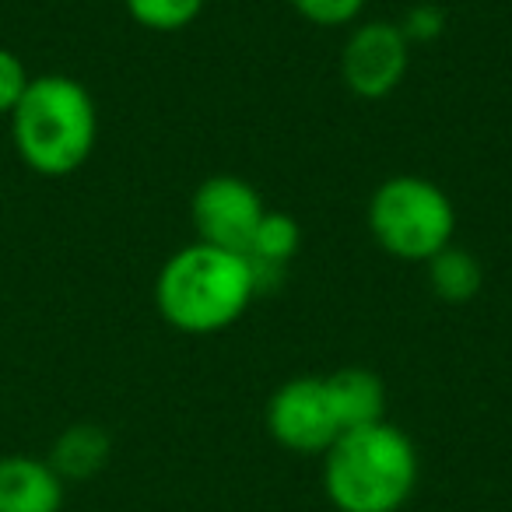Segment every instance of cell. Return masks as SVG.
Instances as JSON below:
<instances>
[{"label": "cell", "instance_id": "6da1fadb", "mask_svg": "<svg viewBox=\"0 0 512 512\" xmlns=\"http://www.w3.org/2000/svg\"><path fill=\"white\" fill-rule=\"evenodd\" d=\"M256 295L249 260L232 249L193 242L165 260L155 281V306L183 334H218L242 320Z\"/></svg>", "mask_w": 512, "mask_h": 512}, {"label": "cell", "instance_id": "7a4b0ae2", "mask_svg": "<svg viewBox=\"0 0 512 512\" xmlns=\"http://www.w3.org/2000/svg\"><path fill=\"white\" fill-rule=\"evenodd\" d=\"M99 113L81 81L67 74H39L29 81L11 113V141L32 172L64 179L78 172L95 151Z\"/></svg>", "mask_w": 512, "mask_h": 512}, {"label": "cell", "instance_id": "3957f363", "mask_svg": "<svg viewBox=\"0 0 512 512\" xmlns=\"http://www.w3.org/2000/svg\"><path fill=\"white\" fill-rule=\"evenodd\" d=\"M327 495L341 512H397L418 481V456L400 428L365 425L327 449Z\"/></svg>", "mask_w": 512, "mask_h": 512}, {"label": "cell", "instance_id": "277c9868", "mask_svg": "<svg viewBox=\"0 0 512 512\" xmlns=\"http://www.w3.org/2000/svg\"><path fill=\"white\" fill-rule=\"evenodd\" d=\"M369 232L379 246L407 264H428L456 235V207L439 183L393 176L369 200Z\"/></svg>", "mask_w": 512, "mask_h": 512}, {"label": "cell", "instance_id": "5b68a950", "mask_svg": "<svg viewBox=\"0 0 512 512\" xmlns=\"http://www.w3.org/2000/svg\"><path fill=\"white\" fill-rule=\"evenodd\" d=\"M193 228L197 242L232 253H246L267 207L253 183L239 176H211L193 190Z\"/></svg>", "mask_w": 512, "mask_h": 512}, {"label": "cell", "instance_id": "8992f818", "mask_svg": "<svg viewBox=\"0 0 512 512\" xmlns=\"http://www.w3.org/2000/svg\"><path fill=\"white\" fill-rule=\"evenodd\" d=\"M267 428L292 453H327L341 435L327 379L299 376L278 386V393L267 404Z\"/></svg>", "mask_w": 512, "mask_h": 512}, {"label": "cell", "instance_id": "52a82bcc", "mask_svg": "<svg viewBox=\"0 0 512 512\" xmlns=\"http://www.w3.org/2000/svg\"><path fill=\"white\" fill-rule=\"evenodd\" d=\"M411 64V43L397 22H365L341 50V78L358 99H386L397 92Z\"/></svg>", "mask_w": 512, "mask_h": 512}, {"label": "cell", "instance_id": "ba28073f", "mask_svg": "<svg viewBox=\"0 0 512 512\" xmlns=\"http://www.w3.org/2000/svg\"><path fill=\"white\" fill-rule=\"evenodd\" d=\"M64 481L36 456H0V512H60Z\"/></svg>", "mask_w": 512, "mask_h": 512}, {"label": "cell", "instance_id": "9c48e42d", "mask_svg": "<svg viewBox=\"0 0 512 512\" xmlns=\"http://www.w3.org/2000/svg\"><path fill=\"white\" fill-rule=\"evenodd\" d=\"M327 393H330V404H334L337 421H341V432L383 421L386 390H383V379L372 369H362V365L337 369L334 376H327Z\"/></svg>", "mask_w": 512, "mask_h": 512}, {"label": "cell", "instance_id": "30bf717a", "mask_svg": "<svg viewBox=\"0 0 512 512\" xmlns=\"http://www.w3.org/2000/svg\"><path fill=\"white\" fill-rule=\"evenodd\" d=\"M113 442L109 432L99 425H71L67 432L57 435L50 449V467L57 470L60 481H88L109 463Z\"/></svg>", "mask_w": 512, "mask_h": 512}, {"label": "cell", "instance_id": "8fae6325", "mask_svg": "<svg viewBox=\"0 0 512 512\" xmlns=\"http://www.w3.org/2000/svg\"><path fill=\"white\" fill-rule=\"evenodd\" d=\"M425 267H428V288H432L442 302H453V306L470 302L484 285L481 260H477L470 249L456 246V242L439 249Z\"/></svg>", "mask_w": 512, "mask_h": 512}, {"label": "cell", "instance_id": "7c38bea8", "mask_svg": "<svg viewBox=\"0 0 512 512\" xmlns=\"http://www.w3.org/2000/svg\"><path fill=\"white\" fill-rule=\"evenodd\" d=\"M302 246V228L292 214L285 211H267L260 228H256L253 242L242 256L256 260V264H271V267H288L295 260Z\"/></svg>", "mask_w": 512, "mask_h": 512}, {"label": "cell", "instance_id": "4fadbf2b", "mask_svg": "<svg viewBox=\"0 0 512 512\" xmlns=\"http://www.w3.org/2000/svg\"><path fill=\"white\" fill-rule=\"evenodd\" d=\"M207 0H123L127 15L148 32H179L193 25Z\"/></svg>", "mask_w": 512, "mask_h": 512}, {"label": "cell", "instance_id": "5bb4252c", "mask_svg": "<svg viewBox=\"0 0 512 512\" xmlns=\"http://www.w3.org/2000/svg\"><path fill=\"white\" fill-rule=\"evenodd\" d=\"M292 8L320 29H341L362 15L365 0H292Z\"/></svg>", "mask_w": 512, "mask_h": 512}, {"label": "cell", "instance_id": "9a60e30c", "mask_svg": "<svg viewBox=\"0 0 512 512\" xmlns=\"http://www.w3.org/2000/svg\"><path fill=\"white\" fill-rule=\"evenodd\" d=\"M29 71H25L22 57L11 53L8 46H0V116H11L15 106L22 102L25 88H29Z\"/></svg>", "mask_w": 512, "mask_h": 512}, {"label": "cell", "instance_id": "2e32d148", "mask_svg": "<svg viewBox=\"0 0 512 512\" xmlns=\"http://www.w3.org/2000/svg\"><path fill=\"white\" fill-rule=\"evenodd\" d=\"M446 29V15L432 4H421V8H411L407 18L400 22V32L407 36V43H428V39L442 36Z\"/></svg>", "mask_w": 512, "mask_h": 512}]
</instances>
